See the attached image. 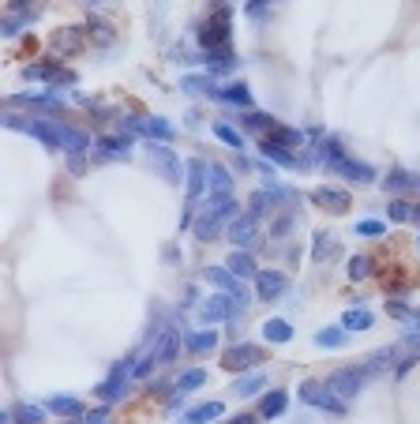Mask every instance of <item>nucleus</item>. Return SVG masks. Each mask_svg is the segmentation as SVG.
Returning a JSON list of instances; mask_svg holds the SVG:
<instances>
[{
  "mask_svg": "<svg viewBox=\"0 0 420 424\" xmlns=\"http://www.w3.org/2000/svg\"><path fill=\"white\" fill-rule=\"evenodd\" d=\"M233 214H236V200H233V195H221V200H210L206 203V210L199 214V222H195L192 229H195L199 241H214L218 229H221V222L233 218Z\"/></svg>",
  "mask_w": 420,
  "mask_h": 424,
  "instance_id": "obj_1",
  "label": "nucleus"
},
{
  "mask_svg": "<svg viewBox=\"0 0 420 424\" xmlns=\"http://www.w3.org/2000/svg\"><path fill=\"white\" fill-rule=\"evenodd\" d=\"M203 278L218 289V293L233 297V300H236V308H244V304H248V286H244V282H241V278H236L229 267H206V271H203Z\"/></svg>",
  "mask_w": 420,
  "mask_h": 424,
  "instance_id": "obj_2",
  "label": "nucleus"
},
{
  "mask_svg": "<svg viewBox=\"0 0 420 424\" xmlns=\"http://www.w3.org/2000/svg\"><path fill=\"white\" fill-rule=\"evenodd\" d=\"M300 402L315 406V409H326V413H341V409H346V402H341L326 383H304V387H300Z\"/></svg>",
  "mask_w": 420,
  "mask_h": 424,
  "instance_id": "obj_3",
  "label": "nucleus"
},
{
  "mask_svg": "<svg viewBox=\"0 0 420 424\" xmlns=\"http://www.w3.org/2000/svg\"><path fill=\"white\" fill-rule=\"evenodd\" d=\"M364 368H341V372H334L331 379H326V387H331L341 402H349V398H357L360 387H364Z\"/></svg>",
  "mask_w": 420,
  "mask_h": 424,
  "instance_id": "obj_4",
  "label": "nucleus"
},
{
  "mask_svg": "<svg viewBox=\"0 0 420 424\" xmlns=\"http://www.w3.org/2000/svg\"><path fill=\"white\" fill-rule=\"evenodd\" d=\"M199 42L206 49H218V45H229V8H218V19H206L199 26Z\"/></svg>",
  "mask_w": 420,
  "mask_h": 424,
  "instance_id": "obj_5",
  "label": "nucleus"
},
{
  "mask_svg": "<svg viewBox=\"0 0 420 424\" xmlns=\"http://www.w3.org/2000/svg\"><path fill=\"white\" fill-rule=\"evenodd\" d=\"M124 128H128V131H139V136H150V139H162V143H169V139L177 136V128L169 124L165 116H147V121H139V116H128Z\"/></svg>",
  "mask_w": 420,
  "mask_h": 424,
  "instance_id": "obj_6",
  "label": "nucleus"
},
{
  "mask_svg": "<svg viewBox=\"0 0 420 424\" xmlns=\"http://www.w3.org/2000/svg\"><path fill=\"white\" fill-rule=\"evenodd\" d=\"M131 372H136V368H131V357H124L121 364H113L109 379H105L101 387H98V398H101V402H116V398L124 394V383H128V376H131Z\"/></svg>",
  "mask_w": 420,
  "mask_h": 424,
  "instance_id": "obj_7",
  "label": "nucleus"
},
{
  "mask_svg": "<svg viewBox=\"0 0 420 424\" xmlns=\"http://www.w3.org/2000/svg\"><path fill=\"white\" fill-rule=\"evenodd\" d=\"M150 165H154L169 184H177V180H180V162H177V154L169 151L165 143H150Z\"/></svg>",
  "mask_w": 420,
  "mask_h": 424,
  "instance_id": "obj_8",
  "label": "nucleus"
},
{
  "mask_svg": "<svg viewBox=\"0 0 420 424\" xmlns=\"http://www.w3.org/2000/svg\"><path fill=\"white\" fill-rule=\"evenodd\" d=\"M233 312H236V300L226 297V293H214V297H206V300H203L199 320H203V323H221V320H229Z\"/></svg>",
  "mask_w": 420,
  "mask_h": 424,
  "instance_id": "obj_9",
  "label": "nucleus"
},
{
  "mask_svg": "<svg viewBox=\"0 0 420 424\" xmlns=\"http://www.w3.org/2000/svg\"><path fill=\"white\" fill-rule=\"evenodd\" d=\"M311 203L323 207L326 214H346V210H349V192L346 188H315Z\"/></svg>",
  "mask_w": 420,
  "mask_h": 424,
  "instance_id": "obj_10",
  "label": "nucleus"
},
{
  "mask_svg": "<svg viewBox=\"0 0 420 424\" xmlns=\"http://www.w3.org/2000/svg\"><path fill=\"white\" fill-rule=\"evenodd\" d=\"M338 177H346V180H357V184H372L375 180V169L368 165V162H357V158H338V162L331 165Z\"/></svg>",
  "mask_w": 420,
  "mask_h": 424,
  "instance_id": "obj_11",
  "label": "nucleus"
},
{
  "mask_svg": "<svg viewBox=\"0 0 420 424\" xmlns=\"http://www.w3.org/2000/svg\"><path fill=\"white\" fill-rule=\"evenodd\" d=\"M252 364H259L255 346H233V349L221 353V368H229V372H248Z\"/></svg>",
  "mask_w": 420,
  "mask_h": 424,
  "instance_id": "obj_12",
  "label": "nucleus"
},
{
  "mask_svg": "<svg viewBox=\"0 0 420 424\" xmlns=\"http://www.w3.org/2000/svg\"><path fill=\"white\" fill-rule=\"evenodd\" d=\"M206 192H210V200L233 195V177H229V169H226V165H218V162H210V165H206Z\"/></svg>",
  "mask_w": 420,
  "mask_h": 424,
  "instance_id": "obj_13",
  "label": "nucleus"
},
{
  "mask_svg": "<svg viewBox=\"0 0 420 424\" xmlns=\"http://www.w3.org/2000/svg\"><path fill=\"white\" fill-rule=\"evenodd\" d=\"M255 286H259V297L262 300H278L285 293V286H289V278L282 271H259L255 274Z\"/></svg>",
  "mask_w": 420,
  "mask_h": 424,
  "instance_id": "obj_14",
  "label": "nucleus"
},
{
  "mask_svg": "<svg viewBox=\"0 0 420 424\" xmlns=\"http://www.w3.org/2000/svg\"><path fill=\"white\" fill-rule=\"evenodd\" d=\"M255 229H259V218H255V214H236L233 225H229V241L241 244V248H248V244L255 241Z\"/></svg>",
  "mask_w": 420,
  "mask_h": 424,
  "instance_id": "obj_15",
  "label": "nucleus"
},
{
  "mask_svg": "<svg viewBox=\"0 0 420 424\" xmlns=\"http://www.w3.org/2000/svg\"><path fill=\"white\" fill-rule=\"evenodd\" d=\"M259 151H262V158H267V162H278V165H285V169H304V165H308L304 158H293V154H289V147H282V143H270V139H262Z\"/></svg>",
  "mask_w": 420,
  "mask_h": 424,
  "instance_id": "obj_16",
  "label": "nucleus"
},
{
  "mask_svg": "<svg viewBox=\"0 0 420 424\" xmlns=\"http://www.w3.org/2000/svg\"><path fill=\"white\" fill-rule=\"evenodd\" d=\"M177 353H180V335H177L173 327H165L162 335H158V346L150 349V357H154L158 364H169V361H173Z\"/></svg>",
  "mask_w": 420,
  "mask_h": 424,
  "instance_id": "obj_17",
  "label": "nucleus"
},
{
  "mask_svg": "<svg viewBox=\"0 0 420 424\" xmlns=\"http://www.w3.org/2000/svg\"><path fill=\"white\" fill-rule=\"evenodd\" d=\"M180 87H184V94H192V98H218L221 94L214 87V75H184Z\"/></svg>",
  "mask_w": 420,
  "mask_h": 424,
  "instance_id": "obj_18",
  "label": "nucleus"
},
{
  "mask_svg": "<svg viewBox=\"0 0 420 424\" xmlns=\"http://www.w3.org/2000/svg\"><path fill=\"white\" fill-rule=\"evenodd\" d=\"M221 413H226V406H221V402H203V406L188 409V413L180 417V424H210V420H218Z\"/></svg>",
  "mask_w": 420,
  "mask_h": 424,
  "instance_id": "obj_19",
  "label": "nucleus"
},
{
  "mask_svg": "<svg viewBox=\"0 0 420 424\" xmlns=\"http://www.w3.org/2000/svg\"><path fill=\"white\" fill-rule=\"evenodd\" d=\"M233 64H236V57H233L229 45L206 49V68H210V75H226V72H233Z\"/></svg>",
  "mask_w": 420,
  "mask_h": 424,
  "instance_id": "obj_20",
  "label": "nucleus"
},
{
  "mask_svg": "<svg viewBox=\"0 0 420 424\" xmlns=\"http://www.w3.org/2000/svg\"><path fill=\"white\" fill-rule=\"evenodd\" d=\"M206 192V162H188V203H195Z\"/></svg>",
  "mask_w": 420,
  "mask_h": 424,
  "instance_id": "obj_21",
  "label": "nucleus"
},
{
  "mask_svg": "<svg viewBox=\"0 0 420 424\" xmlns=\"http://www.w3.org/2000/svg\"><path fill=\"white\" fill-rule=\"evenodd\" d=\"M87 147H90V139L83 136V131L60 124V151H68V154H87Z\"/></svg>",
  "mask_w": 420,
  "mask_h": 424,
  "instance_id": "obj_22",
  "label": "nucleus"
},
{
  "mask_svg": "<svg viewBox=\"0 0 420 424\" xmlns=\"http://www.w3.org/2000/svg\"><path fill=\"white\" fill-rule=\"evenodd\" d=\"M398 346H387V349H379V353H372L368 357V368H364V376H375V372H387V368L398 361Z\"/></svg>",
  "mask_w": 420,
  "mask_h": 424,
  "instance_id": "obj_23",
  "label": "nucleus"
},
{
  "mask_svg": "<svg viewBox=\"0 0 420 424\" xmlns=\"http://www.w3.org/2000/svg\"><path fill=\"white\" fill-rule=\"evenodd\" d=\"M262 387H267V376H262V372H248V376H241L233 383V394H236V398H248V394H259Z\"/></svg>",
  "mask_w": 420,
  "mask_h": 424,
  "instance_id": "obj_24",
  "label": "nucleus"
},
{
  "mask_svg": "<svg viewBox=\"0 0 420 424\" xmlns=\"http://www.w3.org/2000/svg\"><path fill=\"white\" fill-rule=\"evenodd\" d=\"M226 267L236 274V278H241V282H244V278H255L259 274V267H255V259L252 256H248V251H233V256H229V263H226Z\"/></svg>",
  "mask_w": 420,
  "mask_h": 424,
  "instance_id": "obj_25",
  "label": "nucleus"
},
{
  "mask_svg": "<svg viewBox=\"0 0 420 424\" xmlns=\"http://www.w3.org/2000/svg\"><path fill=\"white\" fill-rule=\"evenodd\" d=\"M45 406L52 409V413H60V417H83V402H79V398H68V394H52Z\"/></svg>",
  "mask_w": 420,
  "mask_h": 424,
  "instance_id": "obj_26",
  "label": "nucleus"
},
{
  "mask_svg": "<svg viewBox=\"0 0 420 424\" xmlns=\"http://www.w3.org/2000/svg\"><path fill=\"white\" fill-rule=\"evenodd\" d=\"M285 406H289V394H285V391H270V394H262L259 413H262V417H282Z\"/></svg>",
  "mask_w": 420,
  "mask_h": 424,
  "instance_id": "obj_27",
  "label": "nucleus"
},
{
  "mask_svg": "<svg viewBox=\"0 0 420 424\" xmlns=\"http://www.w3.org/2000/svg\"><path fill=\"white\" fill-rule=\"evenodd\" d=\"M218 98L229 102V105H241V109H252V90H248V83H229Z\"/></svg>",
  "mask_w": 420,
  "mask_h": 424,
  "instance_id": "obj_28",
  "label": "nucleus"
},
{
  "mask_svg": "<svg viewBox=\"0 0 420 424\" xmlns=\"http://www.w3.org/2000/svg\"><path fill=\"white\" fill-rule=\"evenodd\" d=\"M262 338L274 342V346H285V342L293 338V327H289L285 320H267L262 323Z\"/></svg>",
  "mask_w": 420,
  "mask_h": 424,
  "instance_id": "obj_29",
  "label": "nucleus"
},
{
  "mask_svg": "<svg viewBox=\"0 0 420 424\" xmlns=\"http://www.w3.org/2000/svg\"><path fill=\"white\" fill-rule=\"evenodd\" d=\"M131 147V139L128 136H109V139H98V154L101 158H124Z\"/></svg>",
  "mask_w": 420,
  "mask_h": 424,
  "instance_id": "obj_30",
  "label": "nucleus"
},
{
  "mask_svg": "<svg viewBox=\"0 0 420 424\" xmlns=\"http://www.w3.org/2000/svg\"><path fill=\"white\" fill-rule=\"evenodd\" d=\"M184 346H188L192 353H210L218 346V335H214V330H195V335L184 338Z\"/></svg>",
  "mask_w": 420,
  "mask_h": 424,
  "instance_id": "obj_31",
  "label": "nucleus"
},
{
  "mask_svg": "<svg viewBox=\"0 0 420 424\" xmlns=\"http://www.w3.org/2000/svg\"><path fill=\"white\" fill-rule=\"evenodd\" d=\"M11 417H16V424H42V406H34V402H16L11 406Z\"/></svg>",
  "mask_w": 420,
  "mask_h": 424,
  "instance_id": "obj_32",
  "label": "nucleus"
},
{
  "mask_svg": "<svg viewBox=\"0 0 420 424\" xmlns=\"http://www.w3.org/2000/svg\"><path fill=\"white\" fill-rule=\"evenodd\" d=\"M315 346H319V349H338V346H346V327H323L319 335H315Z\"/></svg>",
  "mask_w": 420,
  "mask_h": 424,
  "instance_id": "obj_33",
  "label": "nucleus"
},
{
  "mask_svg": "<svg viewBox=\"0 0 420 424\" xmlns=\"http://www.w3.org/2000/svg\"><path fill=\"white\" fill-rule=\"evenodd\" d=\"M416 184H420V177L405 173V169H390L383 188H387V192H405V188H416Z\"/></svg>",
  "mask_w": 420,
  "mask_h": 424,
  "instance_id": "obj_34",
  "label": "nucleus"
},
{
  "mask_svg": "<svg viewBox=\"0 0 420 424\" xmlns=\"http://www.w3.org/2000/svg\"><path fill=\"white\" fill-rule=\"evenodd\" d=\"M341 327L346 330H368L372 327V312L368 308H349L346 315H341Z\"/></svg>",
  "mask_w": 420,
  "mask_h": 424,
  "instance_id": "obj_35",
  "label": "nucleus"
},
{
  "mask_svg": "<svg viewBox=\"0 0 420 424\" xmlns=\"http://www.w3.org/2000/svg\"><path fill=\"white\" fill-rule=\"evenodd\" d=\"M203 383H206V372H203V368H188V372H180V379H177V391L188 394V391H199Z\"/></svg>",
  "mask_w": 420,
  "mask_h": 424,
  "instance_id": "obj_36",
  "label": "nucleus"
},
{
  "mask_svg": "<svg viewBox=\"0 0 420 424\" xmlns=\"http://www.w3.org/2000/svg\"><path fill=\"white\" fill-rule=\"evenodd\" d=\"M16 102L19 105H34V109H60L64 105V98H57V94H19Z\"/></svg>",
  "mask_w": 420,
  "mask_h": 424,
  "instance_id": "obj_37",
  "label": "nucleus"
},
{
  "mask_svg": "<svg viewBox=\"0 0 420 424\" xmlns=\"http://www.w3.org/2000/svg\"><path fill=\"white\" fill-rule=\"evenodd\" d=\"M214 136H218L221 143H229L233 151H241V147H244V136H241L236 128H229L226 121H214Z\"/></svg>",
  "mask_w": 420,
  "mask_h": 424,
  "instance_id": "obj_38",
  "label": "nucleus"
},
{
  "mask_svg": "<svg viewBox=\"0 0 420 424\" xmlns=\"http://www.w3.org/2000/svg\"><path fill=\"white\" fill-rule=\"evenodd\" d=\"M349 278H353V282L372 278V259H368V256H353V259H349Z\"/></svg>",
  "mask_w": 420,
  "mask_h": 424,
  "instance_id": "obj_39",
  "label": "nucleus"
},
{
  "mask_svg": "<svg viewBox=\"0 0 420 424\" xmlns=\"http://www.w3.org/2000/svg\"><path fill=\"white\" fill-rule=\"evenodd\" d=\"M52 49H57V53H75V49H79L75 31H57V38H52Z\"/></svg>",
  "mask_w": 420,
  "mask_h": 424,
  "instance_id": "obj_40",
  "label": "nucleus"
},
{
  "mask_svg": "<svg viewBox=\"0 0 420 424\" xmlns=\"http://www.w3.org/2000/svg\"><path fill=\"white\" fill-rule=\"evenodd\" d=\"M387 218H390V222H409V218H413V207L405 203V200H390Z\"/></svg>",
  "mask_w": 420,
  "mask_h": 424,
  "instance_id": "obj_41",
  "label": "nucleus"
},
{
  "mask_svg": "<svg viewBox=\"0 0 420 424\" xmlns=\"http://www.w3.org/2000/svg\"><path fill=\"white\" fill-rule=\"evenodd\" d=\"M353 229H357V237H383V233H387V225H383V222H375V218H368V222H357Z\"/></svg>",
  "mask_w": 420,
  "mask_h": 424,
  "instance_id": "obj_42",
  "label": "nucleus"
},
{
  "mask_svg": "<svg viewBox=\"0 0 420 424\" xmlns=\"http://www.w3.org/2000/svg\"><path fill=\"white\" fill-rule=\"evenodd\" d=\"M270 143H282V147H297V143H304L300 131H289V128H274V139Z\"/></svg>",
  "mask_w": 420,
  "mask_h": 424,
  "instance_id": "obj_43",
  "label": "nucleus"
},
{
  "mask_svg": "<svg viewBox=\"0 0 420 424\" xmlns=\"http://www.w3.org/2000/svg\"><path fill=\"white\" fill-rule=\"evenodd\" d=\"M326 256H331V237H326V233H315V259H326Z\"/></svg>",
  "mask_w": 420,
  "mask_h": 424,
  "instance_id": "obj_44",
  "label": "nucleus"
},
{
  "mask_svg": "<svg viewBox=\"0 0 420 424\" xmlns=\"http://www.w3.org/2000/svg\"><path fill=\"white\" fill-rule=\"evenodd\" d=\"M154 368H158V361H154V357L147 353V357H143V361L136 364V372H131V376H136V379H147V376L154 372Z\"/></svg>",
  "mask_w": 420,
  "mask_h": 424,
  "instance_id": "obj_45",
  "label": "nucleus"
},
{
  "mask_svg": "<svg viewBox=\"0 0 420 424\" xmlns=\"http://www.w3.org/2000/svg\"><path fill=\"white\" fill-rule=\"evenodd\" d=\"M26 23H31V16H11V19L4 23V38H16V31H23Z\"/></svg>",
  "mask_w": 420,
  "mask_h": 424,
  "instance_id": "obj_46",
  "label": "nucleus"
},
{
  "mask_svg": "<svg viewBox=\"0 0 420 424\" xmlns=\"http://www.w3.org/2000/svg\"><path fill=\"white\" fill-rule=\"evenodd\" d=\"M387 312L394 315V320H413V312H409V308H405V304H402V300H390V304H387Z\"/></svg>",
  "mask_w": 420,
  "mask_h": 424,
  "instance_id": "obj_47",
  "label": "nucleus"
},
{
  "mask_svg": "<svg viewBox=\"0 0 420 424\" xmlns=\"http://www.w3.org/2000/svg\"><path fill=\"white\" fill-rule=\"evenodd\" d=\"M87 424H109V413H105V409H98V413L87 417Z\"/></svg>",
  "mask_w": 420,
  "mask_h": 424,
  "instance_id": "obj_48",
  "label": "nucleus"
},
{
  "mask_svg": "<svg viewBox=\"0 0 420 424\" xmlns=\"http://www.w3.org/2000/svg\"><path fill=\"white\" fill-rule=\"evenodd\" d=\"M229 424H255V417H248V413H241V417H233Z\"/></svg>",
  "mask_w": 420,
  "mask_h": 424,
  "instance_id": "obj_49",
  "label": "nucleus"
},
{
  "mask_svg": "<svg viewBox=\"0 0 420 424\" xmlns=\"http://www.w3.org/2000/svg\"><path fill=\"white\" fill-rule=\"evenodd\" d=\"M413 218H416V222H420V207H413Z\"/></svg>",
  "mask_w": 420,
  "mask_h": 424,
  "instance_id": "obj_50",
  "label": "nucleus"
},
{
  "mask_svg": "<svg viewBox=\"0 0 420 424\" xmlns=\"http://www.w3.org/2000/svg\"><path fill=\"white\" fill-rule=\"evenodd\" d=\"M416 188H420V184H416Z\"/></svg>",
  "mask_w": 420,
  "mask_h": 424,
  "instance_id": "obj_51",
  "label": "nucleus"
}]
</instances>
